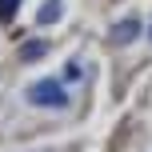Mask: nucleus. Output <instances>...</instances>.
I'll use <instances>...</instances> for the list:
<instances>
[{
	"label": "nucleus",
	"mask_w": 152,
	"mask_h": 152,
	"mask_svg": "<svg viewBox=\"0 0 152 152\" xmlns=\"http://www.w3.org/2000/svg\"><path fill=\"white\" fill-rule=\"evenodd\" d=\"M28 100L32 104H48V108H64L68 104V92H64L56 80H36L28 88Z\"/></svg>",
	"instance_id": "1"
},
{
	"label": "nucleus",
	"mask_w": 152,
	"mask_h": 152,
	"mask_svg": "<svg viewBox=\"0 0 152 152\" xmlns=\"http://www.w3.org/2000/svg\"><path fill=\"white\" fill-rule=\"evenodd\" d=\"M136 36H140V20H120L108 40H112V44H128V40H136Z\"/></svg>",
	"instance_id": "2"
},
{
	"label": "nucleus",
	"mask_w": 152,
	"mask_h": 152,
	"mask_svg": "<svg viewBox=\"0 0 152 152\" xmlns=\"http://www.w3.org/2000/svg\"><path fill=\"white\" fill-rule=\"evenodd\" d=\"M44 52H48V44H44V40H24V44H20V60H24V64L40 60Z\"/></svg>",
	"instance_id": "3"
},
{
	"label": "nucleus",
	"mask_w": 152,
	"mask_h": 152,
	"mask_svg": "<svg viewBox=\"0 0 152 152\" xmlns=\"http://www.w3.org/2000/svg\"><path fill=\"white\" fill-rule=\"evenodd\" d=\"M20 12V0H0V24H12Z\"/></svg>",
	"instance_id": "4"
},
{
	"label": "nucleus",
	"mask_w": 152,
	"mask_h": 152,
	"mask_svg": "<svg viewBox=\"0 0 152 152\" xmlns=\"http://www.w3.org/2000/svg\"><path fill=\"white\" fill-rule=\"evenodd\" d=\"M56 16H60V0H48V4L40 8V24H52Z\"/></svg>",
	"instance_id": "5"
}]
</instances>
